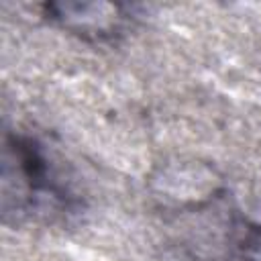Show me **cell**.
<instances>
[{"label":"cell","mask_w":261,"mask_h":261,"mask_svg":"<svg viewBox=\"0 0 261 261\" xmlns=\"http://www.w3.org/2000/svg\"><path fill=\"white\" fill-rule=\"evenodd\" d=\"M53 8L59 10L55 18H59L63 24L67 22V24L82 27V31L94 29L102 33V31H108L116 20L114 8L108 4H57Z\"/></svg>","instance_id":"1"}]
</instances>
